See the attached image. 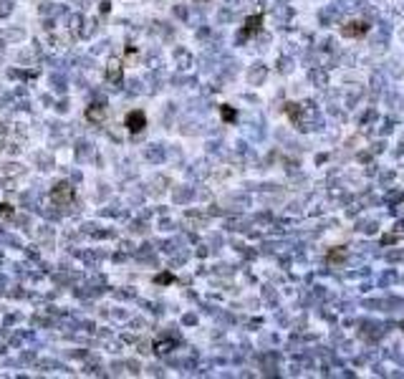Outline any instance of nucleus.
I'll return each instance as SVG.
<instances>
[{
  "label": "nucleus",
  "instance_id": "0eeeda50",
  "mask_svg": "<svg viewBox=\"0 0 404 379\" xmlns=\"http://www.w3.org/2000/svg\"><path fill=\"white\" fill-rule=\"evenodd\" d=\"M286 114H288L291 119L298 124V114H301V109H298V104H286Z\"/></svg>",
  "mask_w": 404,
  "mask_h": 379
},
{
  "label": "nucleus",
  "instance_id": "39448f33",
  "mask_svg": "<svg viewBox=\"0 0 404 379\" xmlns=\"http://www.w3.org/2000/svg\"><path fill=\"white\" fill-rule=\"evenodd\" d=\"M122 79H124V66L119 63V61H109V66H106V81L114 84V86H119V84H122Z\"/></svg>",
  "mask_w": 404,
  "mask_h": 379
},
{
  "label": "nucleus",
  "instance_id": "423d86ee",
  "mask_svg": "<svg viewBox=\"0 0 404 379\" xmlns=\"http://www.w3.org/2000/svg\"><path fill=\"white\" fill-rule=\"evenodd\" d=\"M86 119L88 122H104V119H106V109H104L101 104H91L86 109Z\"/></svg>",
  "mask_w": 404,
  "mask_h": 379
},
{
  "label": "nucleus",
  "instance_id": "7ed1b4c3",
  "mask_svg": "<svg viewBox=\"0 0 404 379\" xmlns=\"http://www.w3.org/2000/svg\"><path fill=\"white\" fill-rule=\"evenodd\" d=\"M144 126H147V116H144V111H129L127 114V129L131 134H139V132H144Z\"/></svg>",
  "mask_w": 404,
  "mask_h": 379
},
{
  "label": "nucleus",
  "instance_id": "6e6552de",
  "mask_svg": "<svg viewBox=\"0 0 404 379\" xmlns=\"http://www.w3.org/2000/svg\"><path fill=\"white\" fill-rule=\"evenodd\" d=\"M220 114H222V119H225V122H235V111H233L230 106H222Z\"/></svg>",
  "mask_w": 404,
  "mask_h": 379
},
{
  "label": "nucleus",
  "instance_id": "9b49d317",
  "mask_svg": "<svg viewBox=\"0 0 404 379\" xmlns=\"http://www.w3.org/2000/svg\"><path fill=\"white\" fill-rule=\"evenodd\" d=\"M157 281H159V283H172L174 278H172V275H170V273H162V275H159V278H157Z\"/></svg>",
  "mask_w": 404,
  "mask_h": 379
},
{
  "label": "nucleus",
  "instance_id": "9d476101",
  "mask_svg": "<svg viewBox=\"0 0 404 379\" xmlns=\"http://www.w3.org/2000/svg\"><path fill=\"white\" fill-rule=\"evenodd\" d=\"M170 349H172V341H162V344H157V352H159V354H167Z\"/></svg>",
  "mask_w": 404,
  "mask_h": 379
},
{
  "label": "nucleus",
  "instance_id": "1a4fd4ad",
  "mask_svg": "<svg viewBox=\"0 0 404 379\" xmlns=\"http://www.w3.org/2000/svg\"><path fill=\"white\" fill-rule=\"evenodd\" d=\"M0 215H3V217H13V208L8 205V202H3V205H0Z\"/></svg>",
  "mask_w": 404,
  "mask_h": 379
},
{
  "label": "nucleus",
  "instance_id": "f257e3e1",
  "mask_svg": "<svg viewBox=\"0 0 404 379\" xmlns=\"http://www.w3.org/2000/svg\"><path fill=\"white\" fill-rule=\"evenodd\" d=\"M73 195H76V192H73V185L64 180V182H58V185L53 187V192H51V200L56 202V205L66 208V205H71V202H73Z\"/></svg>",
  "mask_w": 404,
  "mask_h": 379
},
{
  "label": "nucleus",
  "instance_id": "f03ea898",
  "mask_svg": "<svg viewBox=\"0 0 404 379\" xmlns=\"http://www.w3.org/2000/svg\"><path fill=\"white\" fill-rule=\"evenodd\" d=\"M366 31H369L366 21H351L341 28V36L343 38H361V36H366Z\"/></svg>",
  "mask_w": 404,
  "mask_h": 379
},
{
  "label": "nucleus",
  "instance_id": "20e7f679",
  "mask_svg": "<svg viewBox=\"0 0 404 379\" xmlns=\"http://www.w3.org/2000/svg\"><path fill=\"white\" fill-rule=\"evenodd\" d=\"M260 25H263V13H255V16H250L245 21V28L240 31V38H250L253 33H258L260 31Z\"/></svg>",
  "mask_w": 404,
  "mask_h": 379
}]
</instances>
